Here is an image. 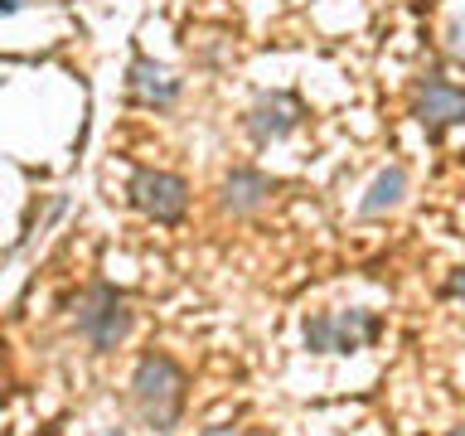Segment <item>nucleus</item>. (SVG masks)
<instances>
[{
    "instance_id": "obj_12",
    "label": "nucleus",
    "mask_w": 465,
    "mask_h": 436,
    "mask_svg": "<svg viewBox=\"0 0 465 436\" xmlns=\"http://www.w3.org/2000/svg\"><path fill=\"white\" fill-rule=\"evenodd\" d=\"M199 436H242V431L238 427H203Z\"/></svg>"
},
{
    "instance_id": "obj_5",
    "label": "nucleus",
    "mask_w": 465,
    "mask_h": 436,
    "mask_svg": "<svg viewBox=\"0 0 465 436\" xmlns=\"http://www.w3.org/2000/svg\"><path fill=\"white\" fill-rule=\"evenodd\" d=\"M412 116L431 131V136H441L446 126H460L465 122V87L441 78V73H427L412 93Z\"/></svg>"
},
{
    "instance_id": "obj_4",
    "label": "nucleus",
    "mask_w": 465,
    "mask_h": 436,
    "mask_svg": "<svg viewBox=\"0 0 465 436\" xmlns=\"http://www.w3.org/2000/svg\"><path fill=\"white\" fill-rule=\"evenodd\" d=\"M126 194L145 218H155V223H180L184 209H189V180L174 170H136L126 184Z\"/></svg>"
},
{
    "instance_id": "obj_11",
    "label": "nucleus",
    "mask_w": 465,
    "mask_h": 436,
    "mask_svg": "<svg viewBox=\"0 0 465 436\" xmlns=\"http://www.w3.org/2000/svg\"><path fill=\"white\" fill-rule=\"evenodd\" d=\"M25 10V0H0V20H5V15H20Z\"/></svg>"
},
{
    "instance_id": "obj_10",
    "label": "nucleus",
    "mask_w": 465,
    "mask_h": 436,
    "mask_svg": "<svg viewBox=\"0 0 465 436\" xmlns=\"http://www.w3.org/2000/svg\"><path fill=\"white\" fill-rule=\"evenodd\" d=\"M441 296H450V301H460L465 305V267H456L446 276V286H441Z\"/></svg>"
},
{
    "instance_id": "obj_6",
    "label": "nucleus",
    "mask_w": 465,
    "mask_h": 436,
    "mask_svg": "<svg viewBox=\"0 0 465 436\" xmlns=\"http://www.w3.org/2000/svg\"><path fill=\"white\" fill-rule=\"evenodd\" d=\"M301 116H305V107H301L296 93H262L252 102V112L242 116V126L257 145H272V141L291 136V131L301 126Z\"/></svg>"
},
{
    "instance_id": "obj_9",
    "label": "nucleus",
    "mask_w": 465,
    "mask_h": 436,
    "mask_svg": "<svg viewBox=\"0 0 465 436\" xmlns=\"http://www.w3.org/2000/svg\"><path fill=\"white\" fill-rule=\"evenodd\" d=\"M402 194H407V170L402 165H388V170H378V180L369 184V194H363V203L359 209L363 213H388V209H398L402 203Z\"/></svg>"
},
{
    "instance_id": "obj_13",
    "label": "nucleus",
    "mask_w": 465,
    "mask_h": 436,
    "mask_svg": "<svg viewBox=\"0 0 465 436\" xmlns=\"http://www.w3.org/2000/svg\"><path fill=\"white\" fill-rule=\"evenodd\" d=\"M446 436H465V427H450V431H446Z\"/></svg>"
},
{
    "instance_id": "obj_8",
    "label": "nucleus",
    "mask_w": 465,
    "mask_h": 436,
    "mask_svg": "<svg viewBox=\"0 0 465 436\" xmlns=\"http://www.w3.org/2000/svg\"><path fill=\"white\" fill-rule=\"evenodd\" d=\"M218 199H223L228 213H257L262 203L272 199V180H267L262 170L238 165L232 174H223V189H218Z\"/></svg>"
},
{
    "instance_id": "obj_3",
    "label": "nucleus",
    "mask_w": 465,
    "mask_h": 436,
    "mask_svg": "<svg viewBox=\"0 0 465 436\" xmlns=\"http://www.w3.org/2000/svg\"><path fill=\"white\" fill-rule=\"evenodd\" d=\"M301 334L311 354H359L383 334V320L373 311H320L305 320Z\"/></svg>"
},
{
    "instance_id": "obj_1",
    "label": "nucleus",
    "mask_w": 465,
    "mask_h": 436,
    "mask_svg": "<svg viewBox=\"0 0 465 436\" xmlns=\"http://www.w3.org/2000/svg\"><path fill=\"white\" fill-rule=\"evenodd\" d=\"M184 388H189V378L170 354H141L136 359L131 398H136V412L145 417L151 431H174V421L184 412Z\"/></svg>"
},
{
    "instance_id": "obj_14",
    "label": "nucleus",
    "mask_w": 465,
    "mask_h": 436,
    "mask_svg": "<svg viewBox=\"0 0 465 436\" xmlns=\"http://www.w3.org/2000/svg\"><path fill=\"white\" fill-rule=\"evenodd\" d=\"M107 436H126V431H122V427H112V431H107Z\"/></svg>"
},
{
    "instance_id": "obj_7",
    "label": "nucleus",
    "mask_w": 465,
    "mask_h": 436,
    "mask_svg": "<svg viewBox=\"0 0 465 436\" xmlns=\"http://www.w3.org/2000/svg\"><path fill=\"white\" fill-rule=\"evenodd\" d=\"M126 87L141 107H170V102L180 97V78H174L165 64H155V58H131Z\"/></svg>"
},
{
    "instance_id": "obj_2",
    "label": "nucleus",
    "mask_w": 465,
    "mask_h": 436,
    "mask_svg": "<svg viewBox=\"0 0 465 436\" xmlns=\"http://www.w3.org/2000/svg\"><path fill=\"white\" fill-rule=\"evenodd\" d=\"M131 325H136V311H131V301L116 286L97 282V286L83 291V301H78V334L93 349H102V354L116 349L131 334Z\"/></svg>"
}]
</instances>
